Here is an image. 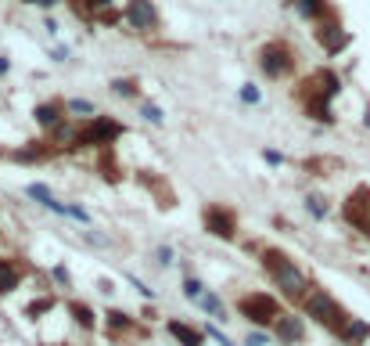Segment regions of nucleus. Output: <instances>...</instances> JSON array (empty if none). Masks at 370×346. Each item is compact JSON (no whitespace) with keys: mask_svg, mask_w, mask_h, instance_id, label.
I'll return each instance as SVG.
<instances>
[{"mask_svg":"<svg viewBox=\"0 0 370 346\" xmlns=\"http://www.w3.org/2000/svg\"><path fill=\"white\" fill-rule=\"evenodd\" d=\"M69 310L76 314V321H79V325H83V328H94V314H90V310H87L83 303H72Z\"/></svg>","mask_w":370,"mask_h":346,"instance_id":"23","label":"nucleus"},{"mask_svg":"<svg viewBox=\"0 0 370 346\" xmlns=\"http://www.w3.org/2000/svg\"><path fill=\"white\" fill-rule=\"evenodd\" d=\"M8 72H11V58L0 54V76H8Z\"/></svg>","mask_w":370,"mask_h":346,"instance_id":"33","label":"nucleus"},{"mask_svg":"<svg viewBox=\"0 0 370 346\" xmlns=\"http://www.w3.org/2000/svg\"><path fill=\"white\" fill-rule=\"evenodd\" d=\"M140 116L148 119V123H162V119H166V116H162V108H158L155 101H144V105H140Z\"/></svg>","mask_w":370,"mask_h":346,"instance_id":"20","label":"nucleus"},{"mask_svg":"<svg viewBox=\"0 0 370 346\" xmlns=\"http://www.w3.org/2000/svg\"><path fill=\"white\" fill-rule=\"evenodd\" d=\"M263 159H266L270 166H277V163H281V152H273V148H266V152H263Z\"/></svg>","mask_w":370,"mask_h":346,"instance_id":"32","label":"nucleus"},{"mask_svg":"<svg viewBox=\"0 0 370 346\" xmlns=\"http://www.w3.org/2000/svg\"><path fill=\"white\" fill-rule=\"evenodd\" d=\"M305 210H309L316 220H324V216H327V202L320 199V195H309V199H305Z\"/></svg>","mask_w":370,"mask_h":346,"instance_id":"19","label":"nucleus"},{"mask_svg":"<svg viewBox=\"0 0 370 346\" xmlns=\"http://www.w3.org/2000/svg\"><path fill=\"white\" fill-rule=\"evenodd\" d=\"M111 8V0H94V14H98V11H108Z\"/></svg>","mask_w":370,"mask_h":346,"instance_id":"34","label":"nucleus"},{"mask_svg":"<svg viewBox=\"0 0 370 346\" xmlns=\"http://www.w3.org/2000/svg\"><path fill=\"white\" fill-rule=\"evenodd\" d=\"M108 332H111V339H119V336H126V332H133V321H130V314H122V310H111V314H108Z\"/></svg>","mask_w":370,"mask_h":346,"instance_id":"17","label":"nucleus"},{"mask_svg":"<svg viewBox=\"0 0 370 346\" xmlns=\"http://www.w3.org/2000/svg\"><path fill=\"white\" fill-rule=\"evenodd\" d=\"M51 307H54V300H40V303H33V307H29V314H33V318H36V314L51 310Z\"/></svg>","mask_w":370,"mask_h":346,"instance_id":"31","label":"nucleus"},{"mask_svg":"<svg viewBox=\"0 0 370 346\" xmlns=\"http://www.w3.org/2000/svg\"><path fill=\"white\" fill-rule=\"evenodd\" d=\"M342 216H345V224H352L360 234L370 238V187L367 184H360L356 192H349V199L342 202Z\"/></svg>","mask_w":370,"mask_h":346,"instance_id":"9","label":"nucleus"},{"mask_svg":"<svg viewBox=\"0 0 370 346\" xmlns=\"http://www.w3.org/2000/svg\"><path fill=\"white\" fill-rule=\"evenodd\" d=\"M184 292H187V300H202V296H205V285H202L198 278H187V281H184Z\"/></svg>","mask_w":370,"mask_h":346,"instance_id":"24","label":"nucleus"},{"mask_svg":"<svg viewBox=\"0 0 370 346\" xmlns=\"http://www.w3.org/2000/svg\"><path fill=\"white\" fill-rule=\"evenodd\" d=\"M316 40H320V47H324L327 54H338V51H345V47H349V33L342 26V14H338L334 8H327L316 19Z\"/></svg>","mask_w":370,"mask_h":346,"instance_id":"7","label":"nucleus"},{"mask_svg":"<svg viewBox=\"0 0 370 346\" xmlns=\"http://www.w3.org/2000/svg\"><path fill=\"white\" fill-rule=\"evenodd\" d=\"M273 336L281 343H298L305 336V325H302V318H295V314H281L277 325H273Z\"/></svg>","mask_w":370,"mask_h":346,"instance_id":"12","label":"nucleus"},{"mask_svg":"<svg viewBox=\"0 0 370 346\" xmlns=\"http://www.w3.org/2000/svg\"><path fill=\"white\" fill-rule=\"evenodd\" d=\"M51 274H54V281H58V285H65V289L72 285V274H69V267H54Z\"/></svg>","mask_w":370,"mask_h":346,"instance_id":"27","label":"nucleus"},{"mask_svg":"<svg viewBox=\"0 0 370 346\" xmlns=\"http://www.w3.org/2000/svg\"><path fill=\"white\" fill-rule=\"evenodd\" d=\"M169 332H173V339H180L184 346H205V332H202V328H191L184 321H169Z\"/></svg>","mask_w":370,"mask_h":346,"instance_id":"15","label":"nucleus"},{"mask_svg":"<svg viewBox=\"0 0 370 346\" xmlns=\"http://www.w3.org/2000/svg\"><path fill=\"white\" fill-rule=\"evenodd\" d=\"M298 307L309 314L313 321H320L327 328V332H334L338 339H345V332H349V325H352V314L334 300L331 292H324L320 285H313L309 281V289L302 292V300H298Z\"/></svg>","mask_w":370,"mask_h":346,"instance_id":"2","label":"nucleus"},{"mask_svg":"<svg viewBox=\"0 0 370 346\" xmlns=\"http://www.w3.org/2000/svg\"><path fill=\"white\" fill-rule=\"evenodd\" d=\"M69 58V47H54V61H65Z\"/></svg>","mask_w":370,"mask_h":346,"instance_id":"35","label":"nucleus"},{"mask_svg":"<svg viewBox=\"0 0 370 346\" xmlns=\"http://www.w3.org/2000/svg\"><path fill=\"white\" fill-rule=\"evenodd\" d=\"M241 101H245V105H255V101H259V87H255V83H245V87H241Z\"/></svg>","mask_w":370,"mask_h":346,"instance_id":"26","label":"nucleus"},{"mask_svg":"<svg viewBox=\"0 0 370 346\" xmlns=\"http://www.w3.org/2000/svg\"><path fill=\"white\" fill-rule=\"evenodd\" d=\"M367 127H370V108H367Z\"/></svg>","mask_w":370,"mask_h":346,"instance_id":"37","label":"nucleus"},{"mask_svg":"<svg viewBox=\"0 0 370 346\" xmlns=\"http://www.w3.org/2000/svg\"><path fill=\"white\" fill-rule=\"evenodd\" d=\"M266 343H270V336H263V332H252L245 339V346H266Z\"/></svg>","mask_w":370,"mask_h":346,"instance_id":"30","label":"nucleus"},{"mask_svg":"<svg viewBox=\"0 0 370 346\" xmlns=\"http://www.w3.org/2000/svg\"><path fill=\"white\" fill-rule=\"evenodd\" d=\"M342 94V80H338L334 69H316L295 87V101L302 105V112L316 119V123H334L331 101Z\"/></svg>","mask_w":370,"mask_h":346,"instance_id":"1","label":"nucleus"},{"mask_svg":"<svg viewBox=\"0 0 370 346\" xmlns=\"http://www.w3.org/2000/svg\"><path fill=\"white\" fill-rule=\"evenodd\" d=\"M69 8L79 14V19H94V0H69Z\"/></svg>","mask_w":370,"mask_h":346,"instance_id":"22","label":"nucleus"},{"mask_svg":"<svg viewBox=\"0 0 370 346\" xmlns=\"http://www.w3.org/2000/svg\"><path fill=\"white\" fill-rule=\"evenodd\" d=\"M205 336H208V339H216L219 346H234V343H230L227 336H223V332H219V328H208V332H205Z\"/></svg>","mask_w":370,"mask_h":346,"instance_id":"29","label":"nucleus"},{"mask_svg":"<svg viewBox=\"0 0 370 346\" xmlns=\"http://www.w3.org/2000/svg\"><path fill=\"white\" fill-rule=\"evenodd\" d=\"M33 116H36V123H40V127H47V130H51V127H58V123H61V116H65V105H61V101L36 105V108H33Z\"/></svg>","mask_w":370,"mask_h":346,"instance_id":"14","label":"nucleus"},{"mask_svg":"<svg viewBox=\"0 0 370 346\" xmlns=\"http://www.w3.org/2000/svg\"><path fill=\"white\" fill-rule=\"evenodd\" d=\"M155 256H158V267H169V263H173V249H169V245H162Z\"/></svg>","mask_w":370,"mask_h":346,"instance_id":"28","label":"nucleus"},{"mask_svg":"<svg viewBox=\"0 0 370 346\" xmlns=\"http://www.w3.org/2000/svg\"><path fill=\"white\" fill-rule=\"evenodd\" d=\"M22 278H25V267L19 260H8V256H0V296H8L22 285Z\"/></svg>","mask_w":370,"mask_h":346,"instance_id":"11","label":"nucleus"},{"mask_svg":"<svg viewBox=\"0 0 370 346\" xmlns=\"http://www.w3.org/2000/svg\"><path fill=\"white\" fill-rule=\"evenodd\" d=\"M292 8H295V14H302V19L316 22V19L327 11L331 4H327V0H292Z\"/></svg>","mask_w":370,"mask_h":346,"instance_id":"16","label":"nucleus"},{"mask_svg":"<svg viewBox=\"0 0 370 346\" xmlns=\"http://www.w3.org/2000/svg\"><path fill=\"white\" fill-rule=\"evenodd\" d=\"M111 90H116L119 98H137V83L133 80H116V83H111Z\"/></svg>","mask_w":370,"mask_h":346,"instance_id":"21","label":"nucleus"},{"mask_svg":"<svg viewBox=\"0 0 370 346\" xmlns=\"http://www.w3.org/2000/svg\"><path fill=\"white\" fill-rule=\"evenodd\" d=\"M25 4H40V8H54L58 0H25Z\"/></svg>","mask_w":370,"mask_h":346,"instance_id":"36","label":"nucleus"},{"mask_svg":"<svg viewBox=\"0 0 370 346\" xmlns=\"http://www.w3.org/2000/svg\"><path fill=\"white\" fill-rule=\"evenodd\" d=\"M237 314H241V318H248L252 325L273 328L284 310H281V303L273 300L270 292H248V296H241V300H237Z\"/></svg>","mask_w":370,"mask_h":346,"instance_id":"5","label":"nucleus"},{"mask_svg":"<svg viewBox=\"0 0 370 346\" xmlns=\"http://www.w3.org/2000/svg\"><path fill=\"white\" fill-rule=\"evenodd\" d=\"M298 65V54L295 47L287 40H270L259 47V69L270 76V80H284V76H292Z\"/></svg>","mask_w":370,"mask_h":346,"instance_id":"4","label":"nucleus"},{"mask_svg":"<svg viewBox=\"0 0 370 346\" xmlns=\"http://www.w3.org/2000/svg\"><path fill=\"white\" fill-rule=\"evenodd\" d=\"M202 224L208 234H216V238L230 242L237 238V213L230 206H223V202H208V206L202 210Z\"/></svg>","mask_w":370,"mask_h":346,"instance_id":"8","label":"nucleus"},{"mask_svg":"<svg viewBox=\"0 0 370 346\" xmlns=\"http://www.w3.org/2000/svg\"><path fill=\"white\" fill-rule=\"evenodd\" d=\"M116 137H122V123L108 116H90V123L79 127V148H111Z\"/></svg>","mask_w":370,"mask_h":346,"instance_id":"6","label":"nucleus"},{"mask_svg":"<svg viewBox=\"0 0 370 346\" xmlns=\"http://www.w3.org/2000/svg\"><path fill=\"white\" fill-rule=\"evenodd\" d=\"M25 195H29V199H36L40 206H43V210H51V213H61V216L69 213V206H65V202H58V199L51 195V187H47V184H36V181H33V184L25 187Z\"/></svg>","mask_w":370,"mask_h":346,"instance_id":"13","label":"nucleus"},{"mask_svg":"<svg viewBox=\"0 0 370 346\" xmlns=\"http://www.w3.org/2000/svg\"><path fill=\"white\" fill-rule=\"evenodd\" d=\"M259 263H263V271L273 278V285H277L287 300H302V292L309 289V281H305V274L298 271V263L284 253V249H273V245H266V249H259Z\"/></svg>","mask_w":370,"mask_h":346,"instance_id":"3","label":"nucleus"},{"mask_svg":"<svg viewBox=\"0 0 370 346\" xmlns=\"http://www.w3.org/2000/svg\"><path fill=\"white\" fill-rule=\"evenodd\" d=\"M126 22H130L133 29H140V33H155L158 26V11H155V4L151 0H126Z\"/></svg>","mask_w":370,"mask_h":346,"instance_id":"10","label":"nucleus"},{"mask_svg":"<svg viewBox=\"0 0 370 346\" xmlns=\"http://www.w3.org/2000/svg\"><path fill=\"white\" fill-rule=\"evenodd\" d=\"M198 307L208 314V318H219V321H227V314H223V303H219V296H216V292H205L202 300H198Z\"/></svg>","mask_w":370,"mask_h":346,"instance_id":"18","label":"nucleus"},{"mask_svg":"<svg viewBox=\"0 0 370 346\" xmlns=\"http://www.w3.org/2000/svg\"><path fill=\"white\" fill-rule=\"evenodd\" d=\"M65 108H69V112H83V116H98V112H94V105H90V101H79V98L65 101Z\"/></svg>","mask_w":370,"mask_h":346,"instance_id":"25","label":"nucleus"}]
</instances>
